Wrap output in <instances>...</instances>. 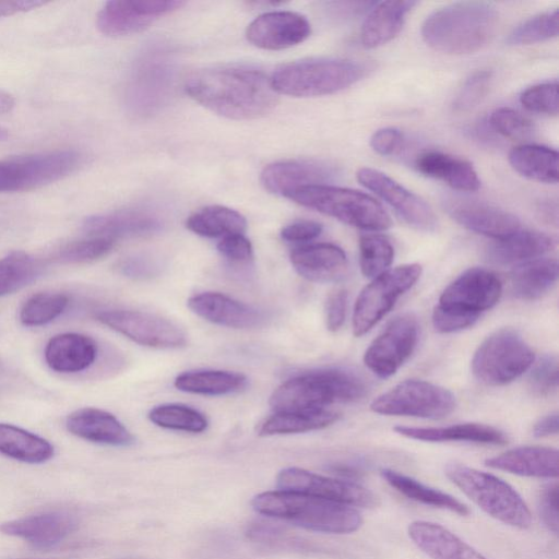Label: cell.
Here are the masks:
<instances>
[{
    "label": "cell",
    "instance_id": "cell-1",
    "mask_svg": "<svg viewBox=\"0 0 559 559\" xmlns=\"http://www.w3.org/2000/svg\"><path fill=\"white\" fill-rule=\"evenodd\" d=\"M186 93L197 103L223 117L255 119L270 112L277 102L270 78L247 64L205 68L190 74Z\"/></svg>",
    "mask_w": 559,
    "mask_h": 559
},
{
    "label": "cell",
    "instance_id": "cell-2",
    "mask_svg": "<svg viewBox=\"0 0 559 559\" xmlns=\"http://www.w3.org/2000/svg\"><path fill=\"white\" fill-rule=\"evenodd\" d=\"M498 20L497 8L490 2H454L426 17L421 37L429 47L443 53H473L492 39Z\"/></svg>",
    "mask_w": 559,
    "mask_h": 559
},
{
    "label": "cell",
    "instance_id": "cell-3",
    "mask_svg": "<svg viewBox=\"0 0 559 559\" xmlns=\"http://www.w3.org/2000/svg\"><path fill=\"white\" fill-rule=\"evenodd\" d=\"M251 506L260 514L321 533L350 534L364 523L355 507L278 489L255 495Z\"/></svg>",
    "mask_w": 559,
    "mask_h": 559
},
{
    "label": "cell",
    "instance_id": "cell-4",
    "mask_svg": "<svg viewBox=\"0 0 559 559\" xmlns=\"http://www.w3.org/2000/svg\"><path fill=\"white\" fill-rule=\"evenodd\" d=\"M365 391L364 381L354 372L328 368L286 380L274 390L269 403L274 413L318 412L335 403L356 401Z\"/></svg>",
    "mask_w": 559,
    "mask_h": 559
},
{
    "label": "cell",
    "instance_id": "cell-5",
    "mask_svg": "<svg viewBox=\"0 0 559 559\" xmlns=\"http://www.w3.org/2000/svg\"><path fill=\"white\" fill-rule=\"evenodd\" d=\"M369 64L342 58H312L276 69L270 78L276 94L314 97L334 94L361 80Z\"/></svg>",
    "mask_w": 559,
    "mask_h": 559
},
{
    "label": "cell",
    "instance_id": "cell-6",
    "mask_svg": "<svg viewBox=\"0 0 559 559\" xmlns=\"http://www.w3.org/2000/svg\"><path fill=\"white\" fill-rule=\"evenodd\" d=\"M444 474L489 516L520 530L532 525V513L526 502L503 479L460 463L448 464Z\"/></svg>",
    "mask_w": 559,
    "mask_h": 559
},
{
    "label": "cell",
    "instance_id": "cell-7",
    "mask_svg": "<svg viewBox=\"0 0 559 559\" xmlns=\"http://www.w3.org/2000/svg\"><path fill=\"white\" fill-rule=\"evenodd\" d=\"M285 198L364 230H384L392 224L390 215L374 198L354 189L332 185L306 186Z\"/></svg>",
    "mask_w": 559,
    "mask_h": 559
},
{
    "label": "cell",
    "instance_id": "cell-8",
    "mask_svg": "<svg viewBox=\"0 0 559 559\" xmlns=\"http://www.w3.org/2000/svg\"><path fill=\"white\" fill-rule=\"evenodd\" d=\"M83 156L74 150H57L0 159V193L38 189L79 169Z\"/></svg>",
    "mask_w": 559,
    "mask_h": 559
},
{
    "label": "cell",
    "instance_id": "cell-9",
    "mask_svg": "<svg viewBox=\"0 0 559 559\" xmlns=\"http://www.w3.org/2000/svg\"><path fill=\"white\" fill-rule=\"evenodd\" d=\"M534 364V352L514 330L501 329L490 334L476 349L472 371L487 385L507 384Z\"/></svg>",
    "mask_w": 559,
    "mask_h": 559
},
{
    "label": "cell",
    "instance_id": "cell-10",
    "mask_svg": "<svg viewBox=\"0 0 559 559\" xmlns=\"http://www.w3.org/2000/svg\"><path fill=\"white\" fill-rule=\"evenodd\" d=\"M456 406L455 396L447 389L424 380H405L374 399L372 412L391 416L440 419Z\"/></svg>",
    "mask_w": 559,
    "mask_h": 559
},
{
    "label": "cell",
    "instance_id": "cell-11",
    "mask_svg": "<svg viewBox=\"0 0 559 559\" xmlns=\"http://www.w3.org/2000/svg\"><path fill=\"white\" fill-rule=\"evenodd\" d=\"M421 266L417 263L389 269L372 278L356 299L353 332L361 336L370 331L395 305L397 299L418 281Z\"/></svg>",
    "mask_w": 559,
    "mask_h": 559
},
{
    "label": "cell",
    "instance_id": "cell-12",
    "mask_svg": "<svg viewBox=\"0 0 559 559\" xmlns=\"http://www.w3.org/2000/svg\"><path fill=\"white\" fill-rule=\"evenodd\" d=\"M164 48L146 51L138 61L129 86V105L140 116L152 115L168 99L174 83V60Z\"/></svg>",
    "mask_w": 559,
    "mask_h": 559
},
{
    "label": "cell",
    "instance_id": "cell-13",
    "mask_svg": "<svg viewBox=\"0 0 559 559\" xmlns=\"http://www.w3.org/2000/svg\"><path fill=\"white\" fill-rule=\"evenodd\" d=\"M95 318L129 340L153 348L185 346L187 336L174 322L157 314L128 309L98 311Z\"/></svg>",
    "mask_w": 559,
    "mask_h": 559
},
{
    "label": "cell",
    "instance_id": "cell-14",
    "mask_svg": "<svg viewBox=\"0 0 559 559\" xmlns=\"http://www.w3.org/2000/svg\"><path fill=\"white\" fill-rule=\"evenodd\" d=\"M276 488L342 502L352 507L376 508L379 498L358 483L328 477L299 467H287L276 476Z\"/></svg>",
    "mask_w": 559,
    "mask_h": 559
},
{
    "label": "cell",
    "instance_id": "cell-15",
    "mask_svg": "<svg viewBox=\"0 0 559 559\" xmlns=\"http://www.w3.org/2000/svg\"><path fill=\"white\" fill-rule=\"evenodd\" d=\"M418 341V323L408 313L395 317L364 355L366 367L380 378L393 376L411 357Z\"/></svg>",
    "mask_w": 559,
    "mask_h": 559
},
{
    "label": "cell",
    "instance_id": "cell-16",
    "mask_svg": "<svg viewBox=\"0 0 559 559\" xmlns=\"http://www.w3.org/2000/svg\"><path fill=\"white\" fill-rule=\"evenodd\" d=\"M501 294L502 283L493 272L472 267L445 287L438 306L478 319L499 301Z\"/></svg>",
    "mask_w": 559,
    "mask_h": 559
},
{
    "label": "cell",
    "instance_id": "cell-17",
    "mask_svg": "<svg viewBox=\"0 0 559 559\" xmlns=\"http://www.w3.org/2000/svg\"><path fill=\"white\" fill-rule=\"evenodd\" d=\"M185 4L178 0H112L98 11V31L111 37L138 33Z\"/></svg>",
    "mask_w": 559,
    "mask_h": 559
},
{
    "label": "cell",
    "instance_id": "cell-18",
    "mask_svg": "<svg viewBox=\"0 0 559 559\" xmlns=\"http://www.w3.org/2000/svg\"><path fill=\"white\" fill-rule=\"evenodd\" d=\"M356 177L361 186L382 199L409 226L424 231L436 229L437 217L430 205L386 174L364 167Z\"/></svg>",
    "mask_w": 559,
    "mask_h": 559
},
{
    "label": "cell",
    "instance_id": "cell-19",
    "mask_svg": "<svg viewBox=\"0 0 559 559\" xmlns=\"http://www.w3.org/2000/svg\"><path fill=\"white\" fill-rule=\"evenodd\" d=\"M340 176V169L331 163L290 159L267 165L261 174V182L271 193L286 197L300 187L329 185Z\"/></svg>",
    "mask_w": 559,
    "mask_h": 559
},
{
    "label": "cell",
    "instance_id": "cell-20",
    "mask_svg": "<svg viewBox=\"0 0 559 559\" xmlns=\"http://www.w3.org/2000/svg\"><path fill=\"white\" fill-rule=\"evenodd\" d=\"M444 209L449 216L464 228L495 240L503 239L521 228L515 215L485 202L447 199Z\"/></svg>",
    "mask_w": 559,
    "mask_h": 559
},
{
    "label": "cell",
    "instance_id": "cell-21",
    "mask_svg": "<svg viewBox=\"0 0 559 559\" xmlns=\"http://www.w3.org/2000/svg\"><path fill=\"white\" fill-rule=\"evenodd\" d=\"M311 33L308 20L296 12L272 11L255 17L247 27V39L254 46L280 50L302 43Z\"/></svg>",
    "mask_w": 559,
    "mask_h": 559
},
{
    "label": "cell",
    "instance_id": "cell-22",
    "mask_svg": "<svg viewBox=\"0 0 559 559\" xmlns=\"http://www.w3.org/2000/svg\"><path fill=\"white\" fill-rule=\"evenodd\" d=\"M188 307L206 321L233 329L255 328L265 319L257 308L217 292L190 297Z\"/></svg>",
    "mask_w": 559,
    "mask_h": 559
},
{
    "label": "cell",
    "instance_id": "cell-23",
    "mask_svg": "<svg viewBox=\"0 0 559 559\" xmlns=\"http://www.w3.org/2000/svg\"><path fill=\"white\" fill-rule=\"evenodd\" d=\"M76 525L75 518L69 513L48 512L3 522L0 532L37 548H50L74 532Z\"/></svg>",
    "mask_w": 559,
    "mask_h": 559
},
{
    "label": "cell",
    "instance_id": "cell-24",
    "mask_svg": "<svg viewBox=\"0 0 559 559\" xmlns=\"http://www.w3.org/2000/svg\"><path fill=\"white\" fill-rule=\"evenodd\" d=\"M290 262L301 277L314 283L338 282L346 275L348 267L344 250L326 242L294 249Z\"/></svg>",
    "mask_w": 559,
    "mask_h": 559
},
{
    "label": "cell",
    "instance_id": "cell-25",
    "mask_svg": "<svg viewBox=\"0 0 559 559\" xmlns=\"http://www.w3.org/2000/svg\"><path fill=\"white\" fill-rule=\"evenodd\" d=\"M66 427L81 439L112 447H128L134 443L133 435L111 413L95 408H79L67 416Z\"/></svg>",
    "mask_w": 559,
    "mask_h": 559
},
{
    "label": "cell",
    "instance_id": "cell-26",
    "mask_svg": "<svg viewBox=\"0 0 559 559\" xmlns=\"http://www.w3.org/2000/svg\"><path fill=\"white\" fill-rule=\"evenodd\" d=\"M162 228L160 219L142 210H121L86 217L82 230L88 237L117 240L126 237H140L157 233Z\"/></svg>",
    "mask_w": 559,
    "mask_h": 559
},
{
    "label": "cell",
    "instance_id": "cell-27",
    "mask_svg": "<svg viewBox=\"0 0 559 559\" xmlns=\"http://www.w3.org/2000/svg\"><path fill=\"white\" fill-rule=\"evenodd\" d=\"M407 534L431 559H487L449 528L431 521H413L407 526Z\"/></svg>",
    "mask_w": 559,
    "mask_h": 559
},
{
    "label": "cell",
    "instance_id": "cell-28",
    "mask_svg": "<svg viewBox=\"0 0 559 559\" xmlns=\"http://www.w3.org/2000/svg\"><path fill=\"white\" fill-rule=\"evenodd\" d=\"M558 462V451L554 448L524 445L488 457L485 465L514 475L556 479Z\"/></svg>",
    "mask_w": 559,
    "mask_h": 559
},
{
    "label": "cell",
    "instance_id": "cell-29",
    "mask_svg": "<svg viewBox=\"0 0 559 559\" xmlns=\"http://www.w3.org/2000/svg\"><path fill=\"white\" fill-rule=\"evenodd\" d=\"M554 247L555 241L550 236L520 228L514 234L490 243L485 251V258L492 264L518 266L543 257Z\"/></svg>",
    "mask_w": 559,
    "mask_h": 559
},
{
    "label": "cell",
    "instance_id": "cell-30",
    "mask_svg": "<svg viewBox=\"0 0 559 559\" xmlns=\"http://www.w3.org/2000/svg\"><path fill=\"white\" fill-rule=\"evenodd\" d=\"M44 355L51 370L76 373L93 365L97 356V344L81 333H61L48 341Z\"/></svg>",
    "mask_w": 559,
    "mask_h": 559
},
{
    "label": "cell",
    "instance_id": "cell-31",
    "mask_svg": "<svg viewBox=\"0 0 559 559\" xmlns=\"http://www.w3.org/2000/svg\"><path fill=\"white\" fill-rule=\"evenodd\" d=\"M394 431L409 439L425 442H472L502 445L508 442L507 435L492 426L477 423L455 424L445 427L396 426Z\"/></svg>",
    "mask_w": 559,
    "mask_h": 559
},
{
    "label": "cell",
    "instance_id": "cell-32",
    "mask_svg": "<svg viewBox=\"0 0 559 559\" xmlns=\"http://www.w3.org/2000/svg\"><path fill=\"white\" fill-rule=\"evenodd\" d=\"M415 167L424 176L443 181L459 191L473 192L480 187L473 165L448 153L425 151L416 157Z\"/></svg>",
    "mask_w": 559,
    "mask_h": 559
},
{
    "label": "cell",
    "instance_id": "cell-33",
    "mask_svg": "<svg viewBox=\"0 0 559 559\" xmlns=\"http://www.w3.org/2000/svg\"><path fill=\"white\" fill-rule=\"evenodd\" d=\"M415 1H382L374 3L360 28L365 48H377L392 40L402 29Z\"/></svg>",
    "mask_w": 559,
    "mask_h": 559
},
{
    "label": "cell",
    "instance_id": "cell-34",
    "mask_svg": "<svg viewBox=\"0 0 559 559\" xmlns=\"http://www.w3.org/2000/svg\"><path fill=\"white\" fill-rule=\"evenodd\" d=\"M381 477L388 485L406 498L461 516L469 514L468 507L452 495L423 484L421 481L391 468H382Z\"/></svg>",
    "mask_w": 559,
    "mask_h": 559
},
{
    "label": "cell",
    "instance_id": "cell-35",
    "mask_svg": "<svg viewBox=\"0 0 559 559\" xmlns=\"http://www.w3.org/2000/svg\"><path fill=\"white\" fill-rule=\"evenodd\" d=\"M558 278V262L538 258L518 265L511 275V292L522 300H535L547 294Z\"/></svg>",
    "mask_w": 559,
    "mask_h": 559
},
{
    "label": "cell",
    "instance_id": "cell-36",
    "mask_svg": "<svg viewBox=\"0 0 559 559\" xmlns=\"http://www.w3.org/2000/svg\"><path fill=\"white\" fill-rule=\"evenodd\" d=\"M0 453L23 463L40 464L53 456L55 449L48 440L36 433L0 423Z\"/></svg>",
    "mask_w": 559,
    "mask_h": 559
},
{
    "label": "cell",
    "instance_id": "cell-37",
    "mask_svg": "<svg viewBox=\"0 0 559 559\" xmlns=\"http://www.w3.org/2000/svg\"><path fill=\"white\" fill-rule=\"evenodd\" d=\"M509 163L521 176L544 183L558 182V153L539 144H521L509 153Z\"/></svg>",
    "mask_w": 559,
    "mask_h": 559
},
{
    "label": "cell",
    "instance_id": "cell-38",
    "mask_svg": "<svg viewBox=\"0 0 559 559\" xmlns=\"http://www.w3.org/2000/svg\"><path fill=\"white\" fill-rule=\"evenodd\" d=\"M174 384L178 390L187 393L226 395L245 389L247 378L235 371L202 369L180 373Z\"/></svg>",
    "mask_w": 559,
    "mask_h": 559
},
{
    "label": "cell",
    "instance_id": "cell-39",
    "mask_svg": "<svg viewBox=\"0 0 559 559\" xmlns=\"http://www.w3.org/2000/svg\"><path fill=\"white\" fill-rule=\"evenodd\" d=\"M186 226L202 237L223 238L233 234H243L247 221L236 210L222 205H210L191 214Z\"/></svg>",
    "mask_w": 559,
    "mask_h": 559
},
{
    "label": "cell",
    "instance_id": "cell-40",
    "mask_svg": "<svg viewBox=\"0 0 559 559\" xmlns=\"http://www.w3.org/2000/svg\"><path fill=\"white\" fill-rule=\"evenodd\" d=\"M338 418L337 413L329 409L318 412L274 413L258 427L260 436L290 435L325 428Z\"/></svg>",
    "mask_w": 559,
    "mask_h": 559
},
{
    "label": "cell",
    "instance_id": "cell-41",
    "mask_svg": "<svg viewBox=\"0 0 559 559\" xmlns=\"http://www.w3.org/2000/svg\"><path fill=\"white\" fill-rule=\"evenodd\" d=\"M41 264L22 250L11 251L0 259V297L27 286L40 273Z\"/></svg>",
    "mask_w": 559,
    "mask_h": 559
},
{
    "label": "cell",
    "instance_id": "cell-42",
    "mask_svg": "<svg viewBox=\"0 0 559 559\" xmlns=\"http://www.w3.org/2000/svg\"><path fill=\"white\" fill-rule=\"evenodd\" d=\"M148 419L158 427L199 433L206 429L207 419L199 411L185 404L168 403L152 408Z\"/></svg>",
    "mask_w": 559,
    "mask_h": 559
},
{
    "label": "cell",
    "instance_id": "cell-43",
    "mask_svg": "<svg viewBox=\"0 0 559 559\" xmlns=\"http://www.w3.org/2000/svg\"><path fill=\"white\" fill-rule=\"evenodd\" d=\"M69 305L68 295L59 292H40L31 296L20 310V321L25 326H41L63 313Z\"/></svg>",
    "mask_w": 559,
    "mask_h": 559
},
{
    "label": "cell",
    "instance_id": "cell-44",
    "mask_svg": "<svg viewBox=\"0 0 559 559\" xmlns=\"http://www.w3.org/2000/svg\"><path fill=\"white\" fill-rule=\"evenodd\" d=\"M394 258L391 241L374 234L361 235L359 238V264L364 276L374 278L389 270Z\"/></svg>",
    "mask_w": 559,
    "mask_h": 559
},
{
    "label": "cell",
    "instance_id": "cell-45",
    "mask_svg": "<svg viewBox=\"0 0 559 559\" xmlns=\"http://www.w3.org/2000/svg\"><path fill=\"white\" fill-rule=\"evenodd\" d=\"M558 10L534 15L515 26L507 38L509 45H531L545 41L558 35Z\"/></svg>",
    "mask_w": 559,
    "mask_h": 559
},
{
    "label": "cell",
    "instance_id": "cell-46",
    "mask_svg": "<svg viewBox=\"0 0 559 559\" xmlns=\"http://www.w3.org/2000/svg\"><path fill=\"white\" fill-rule=\"evenodd\" d=\"M116 241L108 238L88 237L62 246L56 257L62 263H91L106 257Z\"/></svg>",
    "mask_w": 559,
    "mask_h": 559
},
{
    "label": "cell",
    "instance_id": "cell-47",
    "mask_svg": "<svg viewBox=\"0 0 559 559\" xmlns=\"http://www.w3.org/2000/svg\"><path fill=\"white\" fill-rule=\"evenodd\" d=\"M488 123L495 132L514 141L530 139L535 131L534 124L527 117L508 107L493 110Z\"/></svg>",
    "mask_w": 559,
    "mask_h": 559
},
{
    "label": "cell",
    "instance_id": "cell-48",
    "mask_svg": "<svg viewBox=\"0 0 559 559\" xmlns=\"http://www.w3.org/2000/svg\"><path fill=\"white\" fill-rule=\"evenodd\" d=\"M492 73L488 70H478L472 73L460 87L454 100L453 109L466 112L475 108L487 95Z\"/></svg>",
    "mask_w": 559,
    "mask_h": 559
},
{
    "label": "cell",
    "instance_id": "cell-49",
    "mask_svg": "<svg viewBox=\"0 0 559 559\" xmlns=\"http://www.w3.org/2000/svg\"><path fill=\"white\" fill-rule=\"evenodd\" d=\"M520 102L532 112L558 115V82L550 81L530 86L522 92Z\"/></svg>",
    "mask_w": 559,
    "mask_h": 559
},
{
    "label": "cell",
    "instance_id": "cell-50",
    "mask_svg": "<svg viewBox=\"0 0 559 559\" xmlns=\"http://www.w3.org/2000/svg\"><path fill=\"white\" fill-rule=\"evenodd\" d=\"M528 377L531 391L538 396H547L558 389V359L555 355L543 356Z\"/></svg>",
    "mask_w": 559,
    "mask_h": 559
},
{
    "label": "cell",
    "instance_id": "cell-51",
    "mask_svg": "<svg viewBox=\"0 0 559 559\" xmlns=\"http://www.w3.org/2000/svg\"><path fill=\"white\" fill-rule=\"evenodd\" d=\"M216 248L219 254L231 264L245 265L253 259L252 245L243 234H233L221 238Z\"/></svg>",
    "mask_w": 559,
    "mask_h": 559
},
{
    "label": "cell",
    "instance_id": "cell-52",
    "mask_svg": "<svg viewBox=\"0 0 559 559\" xmlns=\"http://www.w3.org/2000/svg\"><path fill=\"white\" fill-rule=\"evenodd\" d=\"M559 487L557 481L546 484L538 496V514L544 525L555 535L559 531L558 518Z\"/></svg>",
    "mask_w": 559,
    "mask_h": 559
},
{
    "label": "cell",
    "instance_id": "cell-53",
    "mask_svg": "<svg viewBox=\"0 0 559 559\" xmlns=\"http://www.w3.org/2000/svg\"><path fill=\"white\" fill-rule=\"evenodd\" d=\"M477 320V318L464 316L438 305L432 312L433 328L440 333H453L464 330L472 326Z\"/></svg>",
    "mask_w": 559,
    "mask_h": 559
},
{
    "label": "cell",
    "instance_id": "cell-54",
    "mask_svg": "<svg viewBox=\"0 0 559 559\" xmlns=\"http://www.w3.org/2000/svg\"><path fill=\"white\" fill-rule=\"evenodd\" d=\"M347 292L336 289L325 301V324L328 330L335 332L342 328L346 318Z\"/></svg>",
    "mask_w": 559,
    "mask_h": 559
},
{
    "label": "cell",
    "instance_id": "cell-55",
    "mask_svg": "<svg viewBox=\"0 0 559 559\" xmlns=\"http://www.w3.org/2000/svg\"><path fill=\"white\" fill-rule=\"evenodd\" d=\"M322 225L314 221H297L283 227L281 237L287 242H307L322 233Z\"/></svg>",
    "mask_w": 559,
    "mask_h": 559
},
{
    "label": "cell",
    "instance_id": "cell-56",
    "mask_svg": "<svg viewBox=\"0 0 559 559\" xmlns=\"http://www.w3.org/2000/svg\"><path fill=\"white\" fill-rule=\"evenodd\" d=\"M403 140V133L399 129L386 127L377 130L372 134L370 146L376 153L389 156L393 155L401 147Z\"/></svg>",
    "mask_w": 559,
    "mask_h": 559
},
{
    "label": "cell",
    "instance_id": "cell-57",
    "mask_svg": "<svg viewBox=\"0 0 559 559\" xmlns=\"http://www.w3.org/2000/svg\"><path fill=\"white\" fill-rule=\"evenodd\" d=\"M47 4L41 0H0V19L27 12Z\"/></svg>",
    "mask_w": 559,
    "mask_h": 559
},
{
    "label": "cell",
    "instance_id": "cell-58",
    "mask_svg": "<svg viewBox=\"0 0 559 559\" xmlns=\"http://www.w3.org/2000/svg\"><path fill=\"white\" fill-rule=\"evenodd\" d=\"M120 271L131 277H146L154 273V266L140 258H129L119 265Z\"/></svg>",
    "mask_w": 559,
    "mask_h": 559
},
{
    "label": "cell",
    "instance_id": "cell-59",
    "mask_svg": "<svg viewBox=\"0 0 559 559\" xmlns=\"http://www.w3.org/2000/svg\"><path fill=\"white\" fill-rule=\"evenodd\" d=\"M559 428L558 413H551L539 420H537L533 427V435L537 438L549 437L557 435Z\"/></svg>",
    "mask_w": 559,
    "mask_h": 559
},
{
    "label": "cell",
    "instance_id": "cell-60",
    "mask_svg": "<svg viewBox=\"0 0 559 559\" xmlns=\"http://www.w3.org/2000/svg\"><path fill=\"white\" fill-rule=\"evenodd\" d=\"M536 211L540 219L557 226L558 224V203L556 200L546 199L538 202Z\"/></svg>",
    "mask_w": 559,
    "mask_h": 559
},
{
    "label": "cell",
    "instance_id": "cell-61",
    "mask_svg": "<svg viewBox=\"0 0 559 559\" xmlns=\"http://www.w3.org/2000/svg\"><path fill=\"white\" fill-rule=\"evenodd\" d=\"M15 106L14 97L0 90V115L10 112Z\"/></svg>",
    "mask_w": 559,
    "mask_h": 559
},
{
    "label": "cell",
    "instance_id": "cell-62",
    "mask_svg": "<svg viewBox=\"0 0 559 559\" xmlns=\"http://www.w3.org/2000/svg\"><path fill=\"white\" fill-rule=\"evenodd\" d=\"M9 138V131L8 129L0 127V142L7 141Z\"/></svg>",
    "mask_w": 559,
    "mask_h": 559
}]
</instances>
